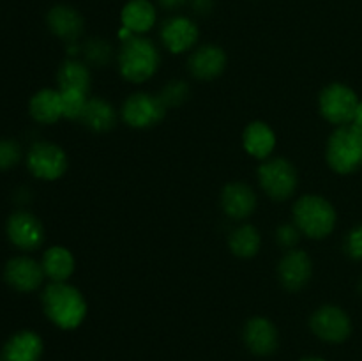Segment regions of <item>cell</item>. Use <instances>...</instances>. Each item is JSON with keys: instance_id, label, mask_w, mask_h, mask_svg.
I'll return each instance as SVG.
<instances>
[{"instance_id": "cell-7", "label": "cell", "mask_w": 362, "mask_h": 361, "mask_svg": "<svg viewBox=\"0 0 362 361\" xmlns=\"http://www.w3.org/2000/svg\"><path fill=\"white\" fill-rule=\"evenodd\" d=\"M166 106L159 99V96L148 94V92H134L120 108V117L124 122L134 130H147V127L158 126L166 115Z\"/></svg>"}, {"instance_id": "cell-29", "label": "cell", "mask_w": 362, "mask_h": 361, "mask_svg": "<svg viewBox=\"0 0 362 361\" xmlns=\"http://www.w3.org/2000/svg\"><path fill=\"white\" fill-rule=\"evenodd\" d=\"M21 159V147L16 140H0V170H9Z\"/></svg>"}, {"instance_id": "cell-12", "label": "cell", "mask_w": 362, "mask_h": 361, "mask_svg": "<svg viewBox=\"0 0 362 361\" xmlns=\"http://www.w3.org/2000/svg\"><path fill=\"white\" fill-rule=\"evenodd\" d=\"M226 62H228V57L221 46L204 45L193 50L189 60H187V69H189L191 76L197 80L211 81L221 76L223 71L226 69Z\"/></svg>"}, {"instance_id": "cell-17", "label": "cell", "mask_w": 362, "mask_h": 361, "mask_svg": "<svg viewBox=\"0 0 362 361\" xmlns=\"http://www.w3.org/2000/svg\"><path fill=\"white\" fill-rule=\"evenodd\" d=\"M48 27L57 38H60L62 41H66L67 45H73L78 42V39L83 34V18L78 13L74 7L69 6H55L49 9L48 18Z\"/></svg>"}, {"instance_id": "cell-3", "label": "cell", "mask_w": 362, "mask_h": 361, "mask_svg": "<svg viewBox=\"0 0 362 361\" xmlns=\"http://www.w3.org/2000/svg\"><path fill=\"white\" fill-rule=\"evenodd\" d=\"M292 216L300 234L317 241L331 236L338 219L334 205L320 195H303L297 198Z\"/></svg>"}, {"instance_id": "cell-13", "label": "cell", "mask_w": 362, "mask_h": 361, "mask_svg": "<svg viewBox=\"0 0 362 361\" xmlns=\"http://www.w3.org/2000/svg\"><path fill=\"white\" fill-rule=\"evenodd\" d=\"M197 23L186 16H173L166 20L161 27V41L165 48L173 55L186 53L194 48L198 41Z\"/></svg>"}, {"instance_id": "cell-32", "label": "cell", "mask_w": 362, "mask_h": 361, "mask_svg": "<svg viewBox=\"0 0 362 361\" xmlns=\"http://www.w3.org/2000/svg\"><path fill=\"white\" fill-rule=\"evenodd\" d=\"M193 9L198 14H207L212 9V0H193Z\"/></svg>"}, {"instance_id": "cell-28", "label": "cell", "mask_w": 362, "mask_h": 361, "mask_svg": "<svg viewBox=\"0 0 362 361\" xmlns=\"http://www.w3.org/2000/svg\"><path fill=\"white\" fill-rule=\"evenodd\" d=\"M60 94H62L64 119L81 120L85 108H87V94L78 91H60Z\"/></svg>"}, {"instance_id": "cell-5", "label": "cell", "mask_w": 362, "mask_h": 361, "mask_svg": "<svg viewBox=\"0 0 362 361\" xmlns=\"http://www.w3.org/2000/svg\"><path fill=\"white\" fill-rule=\"evenodd\" d=\"M258 183L267 197L283 202L296 193L299 173L296 165L286 158H271L258 166Z\"/></svg>"}, {"instance_id": "cell-35", "label": "cell", "mask_w": 362, "mask_h": 361, "mask_svg": "<svg viewBox=\"0 0 362 361\" xmlns=\"http://www.w3.org/2000/svg\"><path fill=\"white\" fill-rule=\"evenodd\" d=\"M300 361H325V360H322V357L311 356V357H303V360H300Z\"/></svg>"}, {"instance_id": "cell-6", "label": "cell", "mask_w": 362, "mask_h": 361, "mask_svg": "<svg viewBox=\"0 0 362 361\" xmlns=\"http://www.w3.org/2000/svg\"><path fill=\"white\" fill-rule=\"evenodd\" d=\"M359 106V98L356 91L345 84H329L327 87L322 88L318 96V110L320 115L327 122L334 126H345V124L354 122Z\"/></svg>"}, {"instance_id": "cell-8", "label": "cell", "mask_w": 362, "mask_h": 361, "mask_svg": "<svg viewBox=\"0 0 362 361\" xmlns=\"http://www.w3.org/2000/svg\"><path fill=\"white\" fill-rule=\"evenodd\" d=\"M27 166L32 176L41 180H57L69 168V159L60 145L35 142L27 154Z\"/></svg>"}, {"instance_id": "cell-20", "label": "cell", "mask_w": 362, "mask_h": 361, "mask_svg": "<svg viewBox=\"0 0 362 361\" xmlns=\"http://www.w3.org/2000/svg\"><path fill=\"white\" fill-rule=\"evenodd\" d=\"M30 115L41 124H55L64 117L62 94L55 88H41L30 99Z\"/></svg>"}, {"instance_id": "cell-31", "label": "cell", "mask_w": 362, "mask_h": 361, "mask_svg": "<svg viewBox=\"0 0 362 361\" xmlns=\"http://www.w3.org/2000/svg\"><path fill=\"white\" fill-rule=\"evenodd\" d=\"M345 251L354 260H362V223L354 227L345 239Z\"/></svg>"}, {"instance_id": "cell-1", "label": "cell", "mask_w": 362, "mask_h": 361, "mask_svg": "<svg viewBox=\"0 0 362 361\" xmlns=\"http://www.w3.org/2000/svg\"><path fill=\"white\" fill-rule=\"evenodd\" d=\"M49 321L60 329H76L87 317V301L80 289L66 282H52L41 296Z\"/></svg>"}, {"instance_id": "cell-30", "label": "cell", "mask_w": 362, "mask_h": 361, "mask_svg": "<svg viewBox=\"0 0 362 361\" xmlns=\"http://www.w3.org/2000/svg\"><path fill=\"white\" fill-rule=\"evenodd\" d=\"M300 236H303V234L297 229L296 223H283V225H279L278 230H276V243H278L279 246L286 248V250H293V248L297 246V243L300 241Z\"/></svg>"}, {"instance_id": "cell-21", "label": "cell", "mask_w": 362, "mask_h": 361, "mask_svg": "<svg viewBox=\"0 0 362 361\" xmlns=\"http://www.w3.org/2000/svg\"><path fill=\"white\" fill-rule=\"evenodd\" d=\"M122 27L141 35L151 30L156 23V7L148 0H129L120 13Z\"/></svg>"}, {"instance_id": "cell-4", "label": "cell", "mask_w": 362, "mask_h": 361, "mask_svg": "<svg viewBox=\"0 0 362 361\" xmlns=\"http://www.w3.org/2000/svg\"><path fill=\"white\" fill-rule=\"evenodd\" d=\"M325 159L336 173L349 176L357 172L362 166V127L354 122L336 126L327 140Z\"/></svg>"}, {"instance_id": "cell-24", "label": "cell", "mask_w": 362, "mask_h": 361, "mask_svg": "<svg viewBox=\"0 0 362 361\" xmlns=\"http://www.w3.org/2000/svg\"><path fill=\"white\" fill-rule=\"evenodd\" d=\"M57 80H59L60 91H78L88 94L90 71H88L87 64H83L81 60L69 59L60 66Z\"/></svg>"}, {"instance_id": "cell-9", "label": "cell", "mask_w": 362, "mask_h": 361, "mask_svg": "<svg viewBox=\"0 0 362 361\" xmlns=\"http://www.w3.org/2000/svg\"><path fill=\"white\" fill-rule=\"evenodd\" d=\"M310 328L324 342L341 343L352 333V321L338 304H324L311 315Z\"/></svg>"}, {"instance_id": "cell-25", "label": "cell", "mask_w": 362, "mask_h": 361, "mask_svg": "<svg viewBox=\"0 0 362 361\" xmlns=\"http://www.w3.org/2000/svg\"><path fill=\"white\" fill-rule=\"evenodd\" d=\"M228 246L235 257L239 258H251L260 251L262 236L257 227L244 223L237 227L228 237Z\"/></svg>"}, {"instance_id": "cell-23", "label": "cell", "mask_w": 362, "mask_h": 361, "mask_svg": "<svg viewBox=\"0 0 362 361\" xmlns=\"http://www.w3.org/2000/svg\"><path fill=\"white\" fill-rule=\"evenodd\" d=\"M42 271L52 282H66L76 268L73 253L66 246H52L42 255Z\"/></svg>"}, {"instance_id": "cell-16", "label": "cell", "mask_w": 362, "mask_h": 361, "mask_svg": "<svg viewBox=\"0 0 362 361\" xmlns=\"http://www.w3.org/2000/svg\"><path fill=\"white\" fill-rule=\"evenodd\" d=\"M221 209L232 219H246L257 209V193L246 183H228L221 191Z\"/></svg>"}, {"instance_id": "cell-15", "label": "cell", "mask_w": 362, "mask_h": 361, "mask_svg": "<svg viewBox=\"0 0 362 361\" xmlns=\"http://www.w3.org/2000/svg\"><path fill=\"white\" fill-rule=\"evenodd\" d=\"M243 338L247 349L257 356H269L279 343L278 329L267 317H251L244 326Z\"/></svg>"}, {"instance_id": "cell-10", "label": "cell", "mask_w": 362, "mask_h": 361, "mask_svg": "<svg viewBox=\"0 0 362 361\" xmlns=\"http://www.w3.org/2000/svg\"><path fill=\"white\" fill-rule=\"evenodd\" d=\"M313 276V260L304 250L293 248L281 257L278 264V278L286 290L304 289Z\"/></svg>"}, {"instance_id": "cell-18", "label": "cell", "mask_w": 362, "mask_h": 361, "mask_svg": "<svg viewBox=\"0 0 362 361\" xmlns=\"http://www.w3.org/2000/svg\"><path fill=\"white\" fill-rule=\"evenodd\" d=\"M244 151L257 159H269L276 149V133L264 120H253L243 133Z\"/></svg>"}, {"instance_id": "cell-11", "label": "cell", "mask_w": 362, "mask_h": 361, "mask_svg": "<svg viewBox=\"0 0 362 361\" xmlns=\"http://www.w3.org/2000/svg\"><path fill=\"white\" fill-rule=\"evenodd\" d=\"M7 237L20 250H37L45 241V227L30 212L16 211L7 219Z\"/></svg>"}, {"instance_id": "cell-26", "label": "cell", "mask_w": 362, "mask_h": 361, "mask_svg": "<svg viewBox=\"0 0 362 361\" xmlns=\"http://www.w3.org/2000/svg\"><path fill=\"white\" fill-rule=\"evenodd\" d=\"M81 53H83V57L87 59L88 64L103 67V66H106L110 60H112L113 48H112V45L106 41V39L92 38V39H88L83 46H81Z\"/></svg>"}, {"instance_id": "cell-33", "label": "cell", "mask_w": 362, "mask_h": 361, "mask_svg": "<svg viewBox=\"0 0 362 361\" xmlns=\"http://www.w3.org/2000/svg\"><path fill=\"white\" fill-rule=\"evenodd\" d=\"M158 2H159V6L165 7V9L173 11V9H179V7H182L187 0H158Z\"/></svg>"}, {"instance_id": "cell-36", "label": "cell", "mask_w": 362, "mask_h": 361, "mask_svg": "<svg viewBox=\"0 0 362 361\" xmlns=\"http://www.w3.org/2000/svg\"><path fill=\"white\" fill-rule=\"evenodd\" d=\"M359 292H361V296H362V278H361V282H359Z\"/></svg>"}, {"instance_id": "cell-14", "label": "cell", "mask_w": 362, "mask_h": 361, "mask_svg": "<svg viewBox=\"0 0 362 361\" xmlns=\"http://www.w3.org/2000/svg\"><path fill=\"white\" fill-rule=\"evenodd\" d=\"M6 282L18 292H32L39 289L45 280V271L37 260L30 257H14L7 262Z\"/></svg>"}, {"instance_id": "cell-22", "label": "cell", "mask_w": 362, "mask_h": 361, "mask_svg": "<svg viewBox=\"0 0 362 361\" xmlns=\"http://www.w3.org/2000/svg\"><path fill=\"white\" fill-rule=\"evenodd\" d=\"M117 119H119V115H117V110L113 108L112 103L103 98H88L81 122L95 133H106V131L115 127Z\"/></svg>"}, {"instance_id": "cell-37", "label": "cell", "mask_w": 362, "mask_h": 361, "mask_svg": "<svg viewBox=\"0 0 362 361\" xmlns=\"http://www.w3.org/2000/svg\"><path fill=\"white\" fill-rule=\"evenodd\" d=\"M0 361H4V360H2V356H0Z\"/></svg>"}, {"instance_id": "cell-34", "label": "cell", "mask_w": 362, "mask_h": 361, "mask_svg": "<svg viewBox=\"0 0 362 361\" xmlns=\"http://www.w3.org/2000/svg\"><path fill=\"white\" fill-rule=\"evenodd\" d=\"M354 124L362 127V101H359V106H357V113H356V119H354Z\"/></svg>"}, {"instance_id": "cell-19", "label": "cell", "mask_w": 362, "mask_h": 361, "mask_svg": "<svg viewBox=\"0 0 362 361\" xmlns=\"http://www.w3.org/2000/svg\"><path fill=\"white\" fill-rule=\"evenodd\" d=\"M42 354V340L34 331H20L11 336L2 350L4 361H39Z\"/></svg>"}, {"instance_id": "cell-2", "label": "cell", "mask_w": 362, "mask_h": 361, "mask_svg": "<svg viewBox=\"0 0 362 361\" xmlns=\"http://www.w3.org/2000/svg\"><path fill=\"white\" fill-rule=\"evenodd\" d=\"M117 60L122 78L131 84H144L159 69L161 55L154 41L144 35H133L122 41Z\"/></svg>"}, {"instance_id": "cell-27", "label": "cell", "mask_w": 362, "mask_h": 361, "mask_svg": "<svg viewBox=\"0 0 362 361\" xmlns=\"http://www.w3.org/2000/svg\"><path fill=\"white\" fill-rule=\"evenodd\" d=\"M158 96L163 101V105L166 106V110L177 108V106L184 105L189 99L191 88L184 80H172L161 88Z\"/></svg>"}]
</instances>
